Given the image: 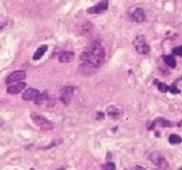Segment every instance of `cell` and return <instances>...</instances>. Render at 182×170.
Wrapping results in <instances>:
<instances>
[{"instance_id": "6da1fadb", "label": "cell", "mask_w": 182, "mask_h": 170, "mask_svg": "<svg viewBox=\"0 0 182 170\" xmlns=\"http://www.w3.org/2000/svg\"><path fill=\"white\" fill-rule=\"evenodd\" d=\"M80 59H81V62L90 63V64H92V66L99 68V67L104 63L105 51L99 42H92L89 47L85 48V51L82 52Z\"/></svg>"}, {"instance_id": "7a4b0ae2", "label": "cell", "mask_w": 182, "mask_h": 170, "mask_svg": "<svg viewBox=\"0 0 182 170\" xmlns=\"http://www.w3.org/2000/svg\"><path fill=\"white\" fill-rule=\"evenodd\" d=\"M134 48H136V51L140 54H148L149 51H151V47L147 43L145 38L142 36H138L136 38V40H134Z\"/></svg>"}, {"instance_id": "3957f363", "label": "cell", "mask_w": 182, "mask_h": 170, "mask_svg": "<svg viewBox=\"0 0 182 170\" xmlns=\"http://www.w3.org/2000/svg\"><path fill=\"white\" fill-rule=\"evenodd\" d=\"M149 157H151V161L155 166H158V168L162 169V170H168V163H167L166 157H164L161 152H158V151L152 152Z\"/></svg>"}, {"instance_id": "277c9868", "label": "cell", "mask_w": 182, "mask_h": 170, "mask_svg": "<svg viewBox=\"0 0 182 170\" xmlns=\"http://www.w3.org/2000/svg\"><path fill=\"white\" fill-rule=\"evenodd\" d=\"M73 93H75V87H72V86L63 87V88L61 90V93H60V99L62 101V103L68 105L70 101H71L73 97Z\"/></svg>"}, {"instance_id": "5b68a950", "label": "cell", "mask_w": 182, "mask_h": 170, "mask_svg": "<svg viewBox=\"0 0 182 170\" xmlns=\"http://www.w3.org/2000/svg\"><path fill=\"white\" fill-rule=\"evenodd\" d=\"M31 119L34 121V124L41 126V127H52L53 124H52L49 120H47L45 116L39 115V113H36V112H32L31 113Z\"/></svg>"}, {"instance_id": "8992f818", "label": "cell", "mask_w": 182, "mask_h": 170, "mask_svg": "<svg viewBox=\"0 0 182 170\" xmlns=\"http://www.w3.org/2000/svg\"><path fill=\"white\" fill-rule=\"evenodd\" d=\"M109 8V1L108 0H101L100 3H98L96 5L91 7L87 9V13L90 14H101V13H105Z\"/></svg>"}, {"instance_id": "52a82bcc", "label": "cell", "mask_w": 182, "mask_h": 170, "mask_svg": "<svg viewBox=\"0 0 182 170\" xmlns=\"http://www.w3.org/2000/svg\"><path fill=\"white\" fill-rule=\"evenodd\" d=\"M25 77H27V73H25V71H15V72L10 73V74L8 76L7 80H5V82H7L8 84H10V83H14V82L23 81Z\"/></svg>"}, {"instance_id": "ba28073f", "label": "cell", "mask_w": 182, "mask_h": 170, "mask_svg": "<svg viewBox=\"0 0 182 170\" xmlns=\"http://www.w3.org/2000/svg\"><path fill=\"white\" fill-rule=\"evenodd\" d=\"M24 88H25V82L19 81V82H14V83L8 84L7 92L10 93V95H17V93H19L20 91H23Z\"/></svg>"}, {"instance_id": "9c48e42d", "label": "cell", "mask_w": 182, "mask_h": 170, "mask_svg": "<svg viewBox=\"0 0 182 170\" xmlns=\"http://www.w3.org/2000/svg\"><path fill=\"white\" fill-rule=\"evenodd\" d=\"M98 69H99L98 67L92 66V64H90V63H86V62H81L80 67H78V71H80V73H82V74H86V76L92 74V73H95Z\"/></svg>"}, {"instance_id": "30bf717a", "label": "cell", "mask_w": 182, "mask_h": 170, "mask_svg": "<svg viewBox=\"0 0 182 170\" xmlns=\"http://www.w3.org/2000/svg\"><path fill=\"white\" fill-rule=\"evenodd\" d=\"M39 91L36 90V88H28L23 92L22 95V98L24 101H36V98L39 96Z\"/></svg>"}, {"instance_id": "8fae6325", "label": "cell", "mask_w": 182, "mask_h": 170, "mask_svg": "<svg viewBox=\"0 0 182 170\" xmlns=\"http://www.w3.org/2000/svg\"><path fill=\"white\" fill-rule=\"evenodd\" d=\"M130 18L137 23H142V22L145 20V13H144L143 9L138 8V9H134L133 13H130Z\"/></svg>"}, {"instance_id": "7c38bea8", "label": "cell", "mask_w": 182, "mask_h": 170, "mask_svg": "<svg viewBox=\"0 0 182 170\" xmlns=\"http://www.w3.org/2000/svg\"><path fill=\"white\" fill-rule=\"evenodd\" d=\"M75 58V54L72 52H67V51H63L58 54V59H60L61 63H68Z\"/></svg>"}, {"instance_id": "4fadbf2b", "label": "cell", "mask_w": 182, "mask_h": 170, "mask_svg": "<svg viewBox=\"0 0 182 170\" xmlns=\"http://www.w3.org/2000/svg\"><path fill=\"white\" fill-rule=\"evenodd\" d=\"M106 113L111 117V119H118V117L122 115V111H120L119 108H116L115 106H109L106 108Z\"/></svg>"}, {"instance_id": "5bb4252c", "label": "cell", "mask_w": 182, "mask_h": 170, "mask_svg": "<svg viewBox=\"0 0 182 170\" xmlns=\"http://www.w3.org/2000/svg\"><path fill=\"white\" fill-rule=\"evenodd\" d=\"M47 49H48V47H47L46 44H45V45H41L39 48H38L37 51H36V53L33 54V59H34V61L41 59V58H42L43 55H45V53H46Z\"/></svg>"}, {"instance_id": "9a60e30c", "label": "cell", "mask_w": 182, "mask_h": 170, "mask_svg": "<svg viewBox=\"0 0 182 170\" xmlns=\"http://www.w3.org/2000/svg\"><path fill=\"white\" fill-rule=\"evenodd\" d=\"M163 61H164V63H166L168 67H171V68H175L176 64H177V62H176V59H175V57H173L172 54L164 55V57H163Z\"/></svg>"}, {"instance_id": "2e32d148", "label": "cell", "mask_w": 182, "mask_h": 170, "mask_svg": "<svg viewBox=\"0 0 182 170\" xmlns=\"http://www.w3.org/2000/svg\"><path fill=\"white\" fill-rule=\"evenodd\" d=\"M155 125H159V126H162V127H171L172 124L168 121V120H166V119H157L155 121L153 122V126Z\"/></svg>"}, {"instance_id": "e0dca14e", "label": "cell", "mask_w": 182, "mask_h": 170, "mask_svg": "<svg viewBox=\"0 0 182 170\" xmlns=\"http://www.w3.org/2000/svg\"><path fill=\"white\" fill-rule=\"evenodd\" d=\"M168 140H169V142L171 144H173V145H176V144H180L181 141H182V139L180 136H178V135H171V136L168 137Z\"/></svg>"}, {"instance_id": "ac0fdd59", "label": "cell", "mask_w": 182, "mask_h": 170, "mask_svg": "<svg viewBox=\"0 0 182 170\" xmlns=\"http://www.w3.org/2000/svg\"><path fill=\"white\" fill-rule=\"evenodd\" d=\"M46 97H47V92L45 91V92H42V93H39V96H38V97L36 98V103L37 105H39V103H43V102H45V99H46Z\"/></svg>"}, {"instance_id": "d6986e66", "label": "cell", "mask_w": 182, "mask_h": 170, "mask_svg": "<svg viewBox=\"0 0 182 170\" xmlns=\"http://www.w3.org/2000/svg\"><path fill=\"white\" fill-rule=\"evenodd\" d=\"M155 83L158 84V90L161 91L162 93H164V92H167V91L169 90V87L167 86V84H164V83H158V82H155Z\"/></svg>"}, {"instance_id": "ffe728a7", "label": "cell", "mask_w": 182, "mask_h": 170, "mask_svg": "<svg viewBox=\"0 0 182 170\" xmlns=\"http://www.w3.org/2000/svg\"><path fill=\"white\" fill-rule=\"evenodd\" d=\"M104 170H116V168H115V164L111 163V161H109V163L105 164Z\"/></svg>"}, {"instance_id": "44dd1931", "label": "cell", "mask_w": 182, "mask_h": 170, "mask_svg": "<svg viewBox=\"0 0 182 170\" xmlns=\"http://www.w3.org/2000/svg\"><path fill=\"white\" fill-rule=\"evenodd\" d=\"M82 29H84V32H82V33H90V30L92 29V24H90V23H86V24H84Z\"/></svg>"}, {"instance_id": "7402d4cb", "label": "cell", "mask_w": 182, "mask_h": 170, "mask_svg": "<svg viewBox=\"0 0 182 170\" xmlns=\"http://www.w3.org/2000/svg\"><path fill=\"white\" fill-rule=\"evenodd\" d=\"M172 53H173V54H176V55H182V45H180V47H176V48H173Z\"/></svg>"}, {"instance_id": "603a6c76", "label": "cell", "mask_w": 182, "mask_h": 170, "mask_svg": "<svg viewBox=\"0 0 182 170\" xmlns=\"http://www.w3.org/2000/svg\"><path fill=\"white\" fill-rule=\"evenodd\" d=\"M168 91H169L171 93H180V90H178L176 86H171V87H169V90H168Z\"/></svg>"}, {"instance_id": "cb8c5ba5", "label": "cell", "mask_w": 182, "mask_h": 170, "mask_svg": "<svg viewBox=\"0 0 182 170\" xmlns=\"http://www.w3.org/2000/svg\"><path fill=\"white\" fill-rule=\"evenodd\" d=\"M96 119H98V120H102V119H104V113H102V112H98V115H96Z\"/></svg>"}, {"instance_id": "d4e9b609", "label": "cell", "mask_w": 182, "mask_h": 170, "mask_svg": "<svg viewBox=\"0 0 182 170\" xmlns=\"http://www.w3.org/2000/svg\"><path fill=\"white\" fill-rule=\"evenodd\" d=\"M132 170H145V169L143 168V166H140V165H137V166H134Z\"/></svg>"}, {"instance_id": "484cf974", "label": "cell", "mask_w": 182, "mask_h": 170, "mask_svg": "<svg viewBox=\"0 0 182 170\" xmlns=\"http://www.w3.org/2000/svg\"><path fill=\"white\" fill-rule=\"evenodd\" d=\"M157 170H162V169H157Z\"/></svg>"}, {"instance_id": "4316f807", "label": "cell", "mask_w": 182, "mask_h": 170, "mask_svg": "<svg viewBox=\"0 0 182 170\" xmlns=\"http://www.w3.org/2000/svg\"><path fill=\"white\" fill-rule=\"evenodd\" d=\"M60 170H63V169H60Z\"/></svg>"}]
</instances>
